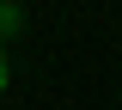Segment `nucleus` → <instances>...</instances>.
<instances>
[{
	"label": "nucleus",
	"mask_w": 122,
	"mask_h": 110,
	"mask_svg": "<svg viewBox=\"0 0 122 110\" xmlns=\"http://www.w3.org/2000/svg\"><path fill=\"white\" fill-rule=\"evenodd\" d=\"M25 31V6L18 0H0V37H18Z\"/></svg>",
	"instance_id": "obj_1"
},
{
	"label": "nucleus",
	"mask_w": 122,
	"mask_h": 110,
	"mask_svg": "<svg viewBox=\"0 0 122 110\" xmlns=\"http://www.w3.org/2000/svg\"><path fill=\"white\" fill-rule=\"evenodd\" d=\"M6 79H12V73H6V49H0V92H6Z\"/></svg>",
	"instance_id": "obj_2"
}]
</instances>
